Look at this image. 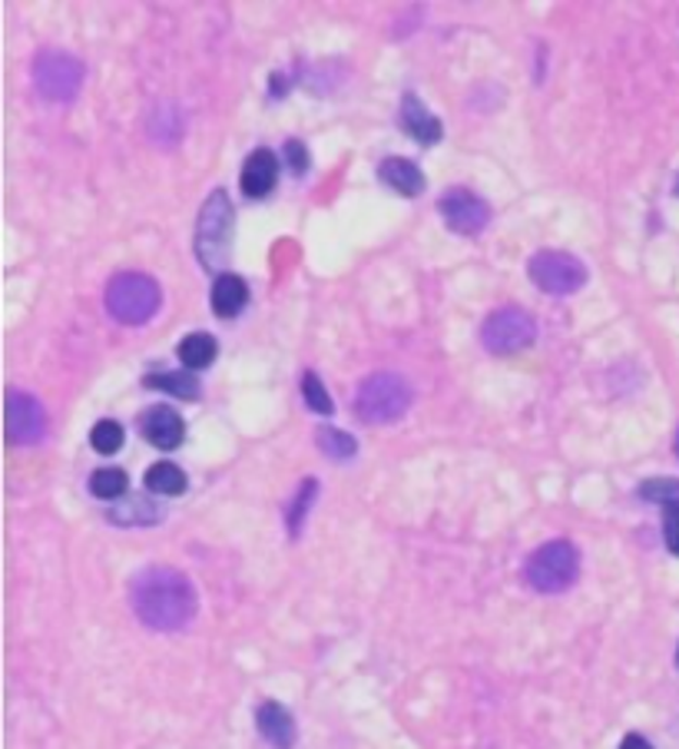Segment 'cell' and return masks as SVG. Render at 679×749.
Returning a JSON list of instances; mask_svg holds the SVG:
<instances>
[{
	"instance_id": "6da1fadb",
	"label": "cell",
	"mask_w": 679,
	"mask_h": 749,
	"mask_svg": "<svg viewBox=\"0 0 679 749\" xmlns=\"http://www.w3.org/2000/svg\"><path fill=\"white\" fill-rule=\"evenodd\" d=\"M130 601L149 630H183L196 617L193 580L173 567H146L133 577Z\"/></svg>"
},
{
	"instance_id": "7a4b0ae2",
	"label": "cell",
	"mask_w": 679,
	"mask_h": 749,
	"mask_svg": "<svg viewBox=\"0 0 679 749\" xmlns=\"http://www.w3.org/2000/svg\"><path fill=\"white\" fill-rule=\"evenodd\" d=\"M162 302L159 286L146 273H120L107 286V312L123 325H143Z\"/></svg>"
},
{
	"instance_id": "3957f363",
	"label": "cell",
	"mask_w": 679,
	"mask_h": 749,
	"mask_svg": "<svg viewBox=\"0 0 679 749\" xmlns=\"http://www.w3.org/2000/svg\"><path fill=\"white\" fill-rule=\"evenodd\" d=\"M408 404H411V388L401 375H391V372L368 375L355 395V411L368 425H388L401 419Z\"/></svg>"
},
{
	"instance_id": "277c9868",
	"label": "cell",
	"mask_w": 679,
	"mask_h": 749,
	"mask_svg": "<svg viewBox=\"0 0 679 749\" xmlns=\"http://www.w3.org/2000/svg\"><path fill=\"white\" fill-rule=\"evenodd\" d=\"M229 242H232V203H229L226 190H216L206 200V206L199 213V229H196V253L209 273L226 266Z\"/></svg>"
},
{
	"instance_id": "5b68a950",
	"label": "cell",
	"mask_w": 679,
	"mask_h": 749,
	"mask_svg": "<svg viewBox=\"0 0 679 749\" xmlns=\"http://www.w3.org/2000/svg\"><path fill=\"white\" fill-rule=\"evenodd\" d=\"M580 573V554L570 541H550L528 560V580L541 594H563Z\"/></svg>"
},
{
	"instance_id": "8992f818",
	"label": "cell",
	"mask_w": 679,
	"mask_h": 749,
	"mask_svg": "<svg viewBox=\"0 0 679 749\" xmlns=\"http://www.w3.org/2000/svg\"><path fill=\"white\" fill-rule=\"evenodd\" d=\"M537 339V322L518 305H504L490 312L481 325V346L490 355H514Z\"/></svg>"
},
{
	"instance_id": "52a82bcc",
	"label": "cell",
	"mask_w": 679,
	"mask_h": 749,
	"mask_svg": "<svg viewBox=\"0 0 679 749\" xmlns=\"http://www.w3.org/2000/svg\"><path fill=\"white\" fill-rule=\"evenodd\" d=\"M528 276L547 295H570L586 282V266L577 256L560 253V249H541L528 263Z\"/></svg>"
},
{
	"instance_id": "ba28073f",
	"label": "cell",
	"mask_w": 679,
	"mask_h": 749,
	"mask_svg": "<svg viewBox=\"0 0 679 749\" xmlns=\"http://www.w3.org/2000/svg\"><path fill=\"white\" fill-rule=\"evenodd\" d=\"M34 83L47 100H73L83 83V63L66 50H40L34 60Z\"/></svg>"
},
{
	"instance_id": "9c48e42d",
	"label": "cell",
	"mask_w": 679,
	"mask_h": 749,
	"mask_svg": "<svg viewBox=\"0 0 679 749\" xmlns=\"http://www.w3.org/2000/svg\"><path fill=\"white\" fill-rule=\"evenodd\" d=\"M438 209H441L445 222H448L454 232H461V235H477V232H484L487 222H490L487 203H484L477 193L464 190V186L445 190L441 200H438Z\"/></svg>"
},
{
	"instance_id": "30bf717a",
	"label": "cell",
	"mask_w": 679,
	"mask_h": 749,
	"mask_svg": "<svg viewBox=\"0 0 679 749\" xmlns=\"http://www.w3.org/2000/svg\"><path fill=\"white\" fill-rule=\"evenodd\" d=\"M47 432V411L27 391L8 395V435L14 445H37Z\"/></svg>"
},
{
	"instance_id": "8fae6325",
	"label": "cell",
	"mask_w": 679,
	"mask_h": 749,
	"mask_svg": "<svg viewBox=\"0 0 679 749\" xmlns=\"http://www.w3.org/2000/svg\"><path fill=\"white\" fill-rule=\"evenodd\" d=\"M276 180H279V159H276V153L266 149V146L263 149H252L245 156V162H242V177H239L242 193L248 200H263V196H269L276 190Z\"/></svg>"
},
{
	"instance_id": "7c38bea8",
	"label": "cell",
	"mask_w": 679,
	"mask_h": 749,
	"mask_svg": "<svg viewBox=\"0 0 679 749\" xmlns=\"http://www.w3.org/2000/svg\"><path fill=\"white\" fill-rule=\"evenodd\" d=\"M143 435L149 438V445L162 448V451H173L183 445V435H186V425L183 419L173 411V408H149L143 414Z\"/></svg>"
},
{
	"instance_id": "4fadbf2b",
	"label": "cell",
	"mask_w": 679,
	"mask_h": 749,
	"mask_svg": "<svg viewBox=\"0 0 679 749\" xmlns=\"http://www.w3.org/2000/svg\"><path fill=\"white\" fill-rule=\"evenodd\" d=\"M256 726H259V733L266 736V742H272L276 749H292V746H295V736H299L295 716H292L282 703L266 700V703L256 710Z\"/></svg>"
},
{
	"instance_id": "5bb4252c",
	"label": "cell",
	"mask_w": 679,
	"mask_h": 749,
	"mask_svg": "<svg viewBox=\"0 0 679 749\" xmlns=\"http://www.w3.org/2000/svg\"><path fill=\"white\" fill-rule=\"evenodd\" d=\"M398 120H401V126H404V133H411L417 143H424V146H435L438 140H441V120L424 107L414 94H408L404 100H401V113H398Z\"/></svg>"
},
{
	"instance_id": "9a60e30c",
	"label": "cell",
	"mask_w": 679,
	"mask_h": 749,
	"mask_svg": "<svg viewBox=\"0 0 679 749\" xmlns=\"http://www.w3.org/2000/svg\"><path fill=\"white\" fill-rule=\"evenodd\" d=\"M162 508L159 505H153L149 497H143V494H133V497H123L120 505H113L110 511H107V518L113 521V524H123V528H146V524H159L162 521Z\"/></svg>"
},
{
	"instance_id": "2e32d148",
	"label": "cell",
	"mask_w": 679,
	"mask_h": 749,
	"mask_svg": "<svg viewBox=\"0 0 679 749\" xmlns=\"http://www.w3.org/2000/svg\"><path fill=\"white\" fill-rule=\"evenodd\" d=\"M213 312L219 315V318H235L242 309H245V302H248V286L239 279V276H232V273H222L216 282H213Z\"/></svg>"
},
{
	"instance_id": "e0dca14e",
	"label": "cell",
	"mask_w": 679,
	"mask_h": 749,
	"mask_svg": "<svg viewBox=\"0 0 679 749\" xmlns=\"http://www.w3.org/2000/svg\"><path fill=\"white\" fill-rule=\"evenodd\" d=\"M381 180L401 196H417L424 190V173L411 159H401V156H388L381 162Z\"/></svg>"
},
{
	"instance_id": "ac0fdd59",
	"label": "cell",
	"mask_w": 679,
	"mask_h": 749,
	"mask_svg": "<svg viewBox=\"0 0 679 749\" xmlns=\"http://www.w3.org/2000/svg\"><path fill=\"white\" fill-rule=\"evenodd\" d=\"M186 471L180 468V464H173V461H159V464H153L149 471H146V487L153 491V494H162V497H177V494H183L186 491Z\"/></svg>"
},
{
	"instance_id": "d6986e66",
	"label": "cell",
	"mask_w": 679,
	"mask_h": 749,
	"mask_svg": "<svg viewBox=\"0 0 679 749\" xmlns=\"http://www.w3.org/2000/svg\"><path fill=\"white\" fill-rule=\"evenodd\" d=\"M216 352H219V346L213 336H206V331H193V336H186L180 342V362L193 372L209 369L216 362Z\"/></svg>"
},
{
	"instance_id": "ffe728a7",
	"label": "cell",
	"mask_w": 679,
	"mask_h": 749,
	"mask_svg": "<svg viewBox=\"0 0 679 749\" xmlns=\"http://www.w3.org/2000/svg\"><path fill=\"white\" fill-rule=\"evenodd\" d=\"M126 487H130V478L120 468H100L90 478V491H94V497H100V502H120Z\"/></svg>"
},
{
	"instance_id": "44dd1931",
	"label": "cell",
	"mask_w": 679,
	"mask_h": 749,
	"mask_svg": "<svg viewBox=\"0 0 679 749\" xmlns=\"http://www.w3.org/2000/svg\"><path fill=\"white\" fill-rule=\"evenodd\" d=\"M149 388L169 391L177 398H199V382L190 372H159V375H146Z\"/></svg>"
},
{
	"instance_id": "7402d4cb",
	"label": "cell",
	"mask_w": 679,
	"mask_h": 749,
	"mask_svg": "<svg viewBox=\"0 0 679 749\" xmlns=\"http://www.w3.org/2000/svg\"><path fill=\"white\" fill-rule=\"evenodd\" d=\"M315 442H318V448H322L328 458H335V461H345V458H352V455L359 451L355 438L345 435V432H338V428H318Z\"/></svg>"
},
{
	"instance_id": "603a6c76",
	"label": "cell",
	"mask_w": 679,
	"mask_h": 749,
	"mask_svg": "<svg viewBox=\"0 0 679 749\" xmlns=\"http://www.w3.org/2000/svg\"><path fill=\"white\" fill-rule=\"evenodd\" d=\"M315 494H318V481H315V478H305L302 487H299V494L292 497L289 515H286V524H289L292 534L302 531V521H305V515H308V508H312V502H315Z\"/></svg>"
},
{
	"instance_id": "cb8c5ba5",
	"label": "cell",
	"mask_w": 679,
	"mask_h": 749,
	"mask_svg": "<svg viewBox=\"0 0 679 749\" xmlns=\"http://www.w3.org/2000/svg\"><path fill=\"white\" fill-rule=\"evenodd\" d=\"M90 445H94L100 455H117V451L123 448V428H120V422H113V419L97 422L94 432H90Z\"/></svg>"
},
{
	"instance_id": "d4e9b609",
	"label": "cell",
	"mask_w": 679,
	"mask_h": 749,
	"mask_svg": "<svg viewBox=\"0 0 679 749\" xmlns=\"http://www.w3.org/2000/svg\"><path fill=\"white\" fill-rule=\"evenodd\" d=\"M302 395H305V401H308L312 411H318V414H331L335 411L331 408V398H328V391H325V385H322V378L315 372H305L302 375Z\"/></svg>"
},
{
	"instance_id": "484cf974",
	"label": "cell",
	"mask_w": 679,
	"mask_h": 749,
	"mask_svg": "<svg viewBox=\"0 0 679 749\" xmlns=\"http://www.w3.org/2000/svg\"><path fill=\"white\" fill-rule=\"evenodd\" d=\"M640 494L646 497V502H656V505H669V502H679V481L676 478H653L640 487Z\"/></svg>"
},
{
	"instance_id": "4316f807",
	"label": "cell",
	"mask_w": 679,
	"mask_h": 749,
	"mask_svg": "<svg viewBox=\"0 0 679 749\" xmlns=\"http://www.w3.org/2000/svg\"><path fill=\"white\" fill-rule=\"evenodd\" d=\"M663 537L672 554H679V502H669L663 508Z\"/></svg>"
},
{
	"instance_id": "83f0119b",
	"label": "cell",
	"mask_w": 679,
	"mask_h": 749,
	"mask_svg": "<svg viewBox=\"0 0 679 749\" xmlns=\"http://www.w3.org/2000/svg\"><path fill=\"white\" fill-rule=\"evenodd\" d=\"M286 162L292 166L295 177H305V170H308V149H305L302 140H289L286 143Z\"/></svg>"
},
{
	"instance_id": "f1b7e54d",
	"label": "cell",
	"mask_w": 679,
	"mask_h": 749,
	"mask_svg": "<svg viewBox=\"0 0 679 749\" xmlns=\"http://www.w3.org/2000/svg\"><path fill=\"white\" fill-rule=\"evenodd\" d=\"M620 749H653V746H650V742H646V739H643L640 733H630V736H627V739L620 742Z\"/></svg>"
},
{
	"instance_id": "f546056e",
	"label": "cell",
	"mask_w": 679,
	"mask_h": 749,
	"mask_svg": "<svg viewBox=\"0 0 679 749\" xmlns=\"http://www.w3.org/2000/svg\"><path fill=\"white\" fill-rule=\"evenodd\" d=\"M672 451L679 455V432H676V442H672Z\"/></svg>"
},
{
	"instance_id": "4dcf8cb0",
	"label": "cell",
	"mask_w": 679,
	"mask_h": 749,
	"mask_svg": "<svg viewBox=\"0 0 679 749\" xmlns=\"http://www.w3.org/2000/svg\"><path fill=\"white\" fill-rule=\"evenodd\" d=\"M672 190H676V196H679V177H676V186H672Z\"/></svg>"
},
{
	"instance_id": "1f68e13d",
	"label": "cell",
	"mask_w": 679,
	"mask_h": 749,
	"mask_svg": "<svg viewBox=\"0 0 679 749\" xmlns=\"http://www.w3.org/2000/svg\"><path fill=\"white\" fill-rule=\"evenodd\" d=\"M676 660H679V650H676Z\"/></svg>"
}]
</instances>
